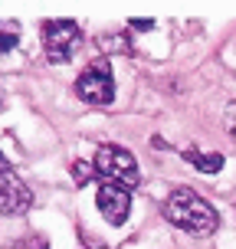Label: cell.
I'll use <instances>...</instances> for the list:
<instances>
[{
	"label": "cell",
	"mask_w": 236,
	"mask_h": 249,
	"mask_svg": "<svg viewBox=\"0 0 236 249\" xmlns=\"http://www.w3.org/2000/svg\"><path fill=\"white\" fill-rule=\"evenodd\" d=\"M164 216L174 226L194 233V236H210L213 230L220 226V213L213 210L200 194L187 190V187H177L174 194L164 200Z\"/></svg>",
	"instance_id": "6da1fadb"
},
{
	"label": "cell",
	"mask_w": 236,
	"mask_h": 249,
	"mask_svg": "<svg viewBox=\"0 0 236 249\" xmlns=\"http://www.w3.org/2000/svg\"><path fill=\"white\" fill-rule=\"evenodd\" d=\"M95 174L102 177V184H118L125 190L141 184V171H138V161L131 158V151H125L122 144H102L95 151Z\"/></svg>",
	"instance_id": "7a4b0ae2"
},
{
	"label": "cell",
	"mask_w": 236,
	"mask_h": 249,
	"mask_svg": "<svg viewBox=\"0 0 236 249\" xmlns=\"http://www.w3.org/2000/svg\"><path fill=\"white\" fill-rule=\"evenodd\" d=\"M75 92L89 105H109V102H115V75L109 69V62L105 59L89 62L82 69V75L75 79Z\"/></svg>",
	"instance_id": "3957f363"
},
{
	"label": "cell",
	"mask_w": 236,
	"mask_h": 249,
	"mask_svg": "<svg viewBox=\"0 0 236 249\" xmlns=\"http://www.w3.org/2000/svg\"><path fill=\"white\" fill-rule=\"evenodd\" d=\"M82 30L75 20H46L43 23V50L50 62H69L79 50Z\"/></svg>",
	"instance_id": "277c9868"
},
{
	"label": "cell",
	"mask_w": 236,
	"mask_h": 249,
	"mask_svg": "<svg viewBox=\"0 0 236 249\" xmlns=\"http://www.w3.org/2000/svg\"><path fill=\"white\" fill-rule=\"evenodd\" d=\"M95 207H99V213L112 226H122L128 220V210H131V197L118 184H102L99 194H95Z\"/></svg>",
	"instance_id": "5b68a950"
},
{
	"label": "cell",
	"mask_w": 236,
	"mask_h": 249,
	"mask_svg": "<svg viewBox=\"0 0 236 249\" xmlns=\"http://www.w3.org/2000/svg\"><path fill=\"white\" fill-rule=\"evenodd\" d=\"M30 203H33V194L20 177L0 174V213L3 216H20V213L30 210Z\"/></svg>",
	"instance_id": "8992f818"
},
{
	"label": "cell",
	"mask_w": 236,
	"mask_h": 249,
	"mask_svg": "<svg viewBox=\"0 0 236 249\" xmlns=\"http://www.w3.org/2000/svg\"><path fill=\"white\" fill-rule=\"evenodd\" d=\"M184 161L194 164V167L203 171V174H217V171L223 167V154H207V151H200V148H187Z\"/></svg>",
	"instance_id": "52a82bcc"
},
{
	"label": "cell",
	"mask_w": 236,
	"mask_h": 249,
	"mask_svg": "<svg viewBox=\"0 0 236 249\" xmlns=\"http://www.w3.org/2000/svg\"><path fill=\"white\" fill-rule=\"evenodd\" d=\"M20 43V23L17 20H0V53H10Z\"/></svg>",
	"instance_id": "ba28073f"
},
{
	"label": "cell",
	"mask_w": 236,
	"mask_h": 249,
	"mask_svg": "<svg viewBox=\"0 0 236 249\" xmlns=\"http://www.w3.org/2000/svg\"><path fill=\"white\" fill-rule=\"evenodd\" d=\"M223 128H226V135L236 141V102H226V108H223Z\"/></svg>",
	"instance_id": "9c48e42d"
},
{
	"label": "cell",
	"mask_w": 236,
	"mask_h": 249,
	"mask_svg": "<svg viewBox=\"0 0 236 249\" xmlns=\"http://www.w3.org/2000/svg\"><path fill=\"white\" fill-rule=\"evenodd\" d=\"M102 50H118V53H128V39L125 36H99Z\"/></svg>",
	"instance_id": "30bf717a"
},
{
	"label": "cell",
	"mask_w": 236,
	"mask_h": 249,
	"mask_svg": "<svg viewBox=\"0 0 236 249\" xmlns=\"http://www.w3.org/2000/svg\"><path fill=\"white\" fill-rule=\"evenodd\" d=\"M92 171H95V167H89V164H82V161H75V164H73V174H75V184H86L89 177H92Z\"/></svg>",
	"instance_id": "8fae6325"
},
{
	"label": "cell",
	"mask_w": 236,
	"mask_h": 249,
	"mask_svg": "<svg viewBox=\"0 0 236 249\" xmlns=\"http://www.w3.org/2000/svg\"><path fill=\"white\" fill-rule=\"evenodd\" d=\"M131 30L148 33V30H154V20H151V17H131Z\"/></svg>",
	"instance_id": "7c38bea8"
},
{
	"label": "cell",
	"mask_w": 236,
	"mask_h": 249,
	"mask_svg": "<svg viewBox=\"0 0 236 249\" xmlns=\"http://www.w3.org/2000/svg\"><path fill=\"white\" fill-rule=\"evenodd\" d=\"M0 174H13L10 161H7V158H3V151H0Z\"/></svg>",
	"instance_id": "4fadbf2b"
}]
</instances>
